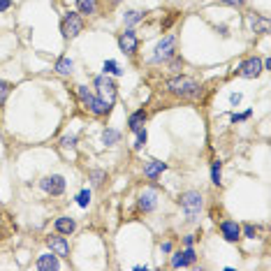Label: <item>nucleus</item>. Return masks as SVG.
Returning a JSON list of instances; mask_svg holds the SVG:
<instances>
[{"instance_id": "obj_28", "label": "nucleus", "mask_w": 271, "mask_h": 271, "mask_svg": "<svg viewBox=\"0 0 271 271\" xmlns=\"http://www.w3.org/2000/svg\"><path fill=\"white\" fill-rule=\"evenodd\" d=\"M10 93H12V84H7V82H3V79H0V102H5Z\"/></svg>"}, {"instance_id": "obj_20", "label": "nucleus", "mask_w": 271, "mask_h": 271, "mask_svg": "<svg viewBox=\"0 0 271 271\" xmlns=\"http://www.w3.org/2000/svg\"><path fill=\"white\" fill-rule=\"evenodd\" d=\"M250 26H253V30L257 35H266V33H269V23H266V19H262L260 14H250Z\"/></svg>"}, {"instance_id": "obj_24", "label": "nucleus", "mask_w": 271, "mask_h": 271, "mask_svg": "<svg viewBox=\"0 0 271 271\" xmlns=\"http://www.w3.org/2000/svg\"><path fill=\"white\" fill-rule=\"evenodd\" d=\"M211 183L220 185L222 183V163L220 160H213L211 163Z\"/></svg>"}, {"instance_id": "obj_14", "label": "nucleus", "mask_w": 271, "mask_h": 271, "mask_svg": "<svg viewBox=\"0 0 271 271\" xmlns=\"http://www.w3.org/2000/svg\"><path fill=\"white\" fill-rule=\"evenodd\" d=\"M35 269L37 271H56L60 269V260L56 253H44L37 257V262H35Z\"/></svg>"}, {"instance_id": "obj_23", "label": "nucleus", "mask_w": 271, "mask_h": 271, "mask_svg": "<svg viewBox=\"0 0 271 271\" xmlns=\"http://www.w3.org/2000/svg\"><path fill=\"white\" fill-rule=\"evenodd\" d=\"M102 72L109 74V76H123V70H121V65L116 63V60H104Z\"/></svg>"}, {"instance_id": "obj_17", "label": "nucleus", "mask_w": 271, "mask_h": 271, "mask_svg": "<svg viewBox=\"0 0 271 271\" xmlns=\"http://www.w3.org/2000/svg\"><path fill=\"white\" fill-rule=\"evenodd\" d=\"M165 169H167V163H163V160H148V163L144 165V176H146V179H158Z\"/></svg>"}, {"instance_id": "obj_18", "label": "nucleus", "mask_w": 271, "mask_h": 271, "mask_svg": "<svg viewBox=\"0 0 271 271\" xmlns=\"http://www.w3.org/2000/svg\"><path fill=\"white\" fill-rule=\"evenodd\" d=\"M54 70H56V74H60V76H70L72 72H74V60H72L70 56H60V58L56 60Z\"/></svg>"}, {"instance_id": "obj_22", "label": "nucleus", "mask_w": 271, "mask_h": 271, "mask_svg": "<svg viewBox=\"0 0 271 271\" xmlns=\"http://www.w3.org/2000/svg\"><path fill=\"white\" fill-rule=\"evenodd\" d=\"M121 141V132L114 130V128H107V130L102 132V144L104 146H114V144H119Z\"/></svg>"}, {"instance_id": "obj_37", "label": "nucleus", "mask_w": 271, "mask_h": 271, "mask_svg": "<svg viewBox=\"0 0 271 271\" xmlns=\"http://www.w3.org/2000/svg\"><path fill=\"white\" fill-rule=\"evenodd\" d=\"M135 271H148V266H146V264H137Z\"/></svg>"}, {"instance_id": "obj_10", "label": "nucleus", "mask_w": 271, "mask_h": 271, "mask_svg": "<svg viewBox=\"0 0 271 271\" xmlns=\"http://www.w3.org/2000/svg\"><path fill=\"white\" fill-rule=\"evenodd\" d=\"M197 262V255H195V250H192V246H188L185 250H179V253H174L172 255V269H185V266H190V264H195Z\"/></svg>"}, {"instance_id": "obj_29", "label": "nucleus", "mask_w": 271, "mask_h": 271, "mask_svg": "<svg viewBox=\"0 0 271 271\" xmlns=\"http://www.w3.org/2000/svg\"><path fill=\"white\" fill-rule=\"evenodd\" d=\"M241 237L255 239V237H257V227H255V225H244V227H241Z\"/></svg>"}, {"instance_id": "obj_36", "label": "nucleus", "mask_w": 271, "mask_h": 271, "mask_svg": "<svg viewBox=\"0 0 271 271\" xmlns=\"http://www.w3.org/2000/svg\"><path fill=\"white\" fill-rule=\"evenodd\" d=\"M160 250H163V253H172V244H169V241H165V244L160 246Z\"/></svg>"}, {"instance_id": "obj_9", "label": "nucleus", "mask_w": 271, "mask_h": 271, "mask_svg": "<svg viewBox=\"0 0 271 271\" xmlns=\"http://www.w3.org/2000/svg\"><path fill=\"white\" fill-rule=\"evenodd\" d=\"M119 49L123 51L125 56H135L137 49H139V37L132 28H125L123 33L119 35Z\"/></svg>"}, {"instance_id": "obj_31", "label": "nucleus", "mask_w": 271, "mask_h": 271, "mask_svg": "<svg viewBox=\"0 0 271 271\" xmlns=\"http://www.w3.org/2000/svg\"><path fill=\"white\" fill-rule=\"evenodd\" d=\"M74 144H76V135H65V137H63V139H60V146H74Z\"/></svg>"}, {"instance_id": "obj_5", "label": "nucleus", "mask_w": 271, "mask_h": 271, "mask_svg": "<svg viewBox=\"0 0 271 271\" xmlns=\"http://www.w3.org/2000/svg\"><path fill=\"white\" fill-rule=\"evenodd\" d=\"M176 56V35H165L160 42L156 44V51L151 56V63H167L169 58Z\"/></svg>"}, {"instance_id": "obj_1", "label": "nucleus", "mask_w": 271, "mask_h": 271, "mask_svg": "<svg viewBox=\"0 0 271 271\" xmlns=\"http://www.w3.org/2000/svg\"><path fill=\"white\" fill-rule=\"evenodd\" d=\"M167 91L172 95H176V98H197L202 93V84L197 79H192V76L179 74L167 79Z\"/></svg>"}, {"instance_id": "obj_35", "label": "nucleus", "mask_w": 271, "mask_h": 271, "mask_svg": "<svg viewBox=\"0 0 271 271\" xmlns=\"http://www.w3.org/2000/svg\"><path fill=\"white\" fill-rule=\"evenodd\" d=\"M12 7V0H0V12H7Z\"/></svg>"}, {"instance_id": "obj_25", "label": "nucleus", "mask_w": 271, "mask_h": 271, "mask_svg": "<svg viewBox=\"0 0 271 271\" xmlns=\"http://www.w3.org/2000/svg\"><path fill=\"white\" fill-rule=\"evenodd\" d=\"M135 135H137V139H135V151H141V148L146 146V141H148V132H146V128H139V130H137Z\"/></svg>"}, {"instance_id": "obj_13", "label": "nucleus", "mask_w": 271, "mask_h": 271, "mask_svg": "<svg viewBox=\"0 0 271 271\" xmlns=\"http://www.w3.org/2000/svg\"><path fill=\"white\" fill-rule=\"evenodd\" d=\"M137 206H139V211L151 213L153 209L158 206V190L146 188V190H144V192L139 195V202H137Z\"/></svg>"}, {"instance_id": "obj_3", "label": "nucleus", "mask_w": 271, "mask_h": 271, "mask_svg": "<svg viewBox=\"0 0 271 271\" xmlns=\"http://www.w3.org/2000/svg\"><path fill=\"white\" fill-rule=\"evenodd\" d=\"M179 202H181V209H183L188 222H197V216H200L202 206H204V197H202L200 190H185V192H181Z\"/></svg>"}, {"instance_id": "obj_15", "label": "nucleus", "mask_w": 271, "mask_h": 271, "mask_svg": "<svg viewBox=\"0 0 271 271\" xmlns=\"http://www.w3.org/2000/svg\"><path fill=\"white\" fill-rule=\"evenodd\" d=\"M54 229L58 234H63V237H70V234L76 229V220L72 216H58L54 222Z\"/></svg>"}, {"instance_id": "obj_33", "label": "nucleus", "mask_w": 271, "mask_h": 271, "mask_svg": "<svg viewBox=\"0 0 271 271\" xmlns=\"http://www.w3.org/2000/svg\"><path fill=\"white\" fill-rule=\"evenodd\" d=\"M220 3H225V5H232V7H244L246 0H220Z\"/></svg>"}, {"instance_id": "obj_38", "label": "nucleus", "mask_w": 271, "mask_h": 271, "mask_svg": "<svg viewBox=\"0 0 271 271\" xmlns=\"http://www.w3.org/2000/svg\"><path fill=\"white\" fill-rule=\"evenodd\" d=\"M114 3H123V0H114Z\"/></svg>"}, {"instance_id": "obj_6", "label": "nucleus", "mask_w": 271, "mask_h": 271, "mask_svg": "<svg viewBox=\"0 0 271 271\" xmlns=\"http://www.w3.org/2000/svg\"><path fill=\"white\" fill-rule=\"evenodd\" d=\"M65 185H67V181H65L63 174H49V176H44V179L40 181V188H42L47 195H51V197L63 195V192H65Z\"/></svg>"}, {"instance_id": "obj_21", "label": "nucleus", "mask_w": 271, "mask_h": 271, "mask_svg": "<svg viewBox=\"0 0 271 271\" xmlns=\"http://www.w3.org/2000/svg\"><path fill=\"white\" fill-rule=\"evenodd\" d=\"M123 21H125V28L137 26L139 21H144V12H139V10H128V12L123 14Z\"/></svg>"}, {"instance_id": "obj_16", "label": "nucleus", "mask_w": 271, "mask_h": 271, "mask_svg": "<svg viewBox=\"0 0 271 271\" xmlns=\"http://www.w3.org/2000/svg\"><path fill=\"white\" fill-rule=\"evenodd\" d=\"M146 119H148L146 109H137V111H132L130 119H128V130H130V132H137L139 128H144Z\"/></svg>"}, {"instance_id": "obj_11", "label": "nucleus", "mask_w": 271, "mask_h": 271, "mask_svg": "<svg viewBox=\"0 0 271 271\" xmlns=\"http://www.w3.org/2000/svg\"><path fill=\"white\" fill-rule=\"evenodd\" d=\"M220 237L227 241V244H237L241 239V225L237 220H220Z\"/></svg>"}, {"instance_id": "obj_8", "label": "nucleus", "mask_w": 271, "mask_h": 271, "mask_svg": "<svg viewBox=\"0 0 271 271\" xmlns=\"http://www.w3.org/2000/svg\"><path fill=\"white\" fill-rule=\"evenodd\" d=\"M262 60L257 58V56H250V58L241 60L237 65V74L239 76H244V79H255V76H260L262 74Z\"/></svg>"}, {"instance_id": "obj_34", "label": "nucleus", "mask_w": 271, "mask_h": 271, "mask_svg": "<svg viewBox=\"0 0 271 271\" xmlns=\"http://www.w3.org/2000/svg\"><path fill=\"white\" fill-rule=\"evenodd\" d=\"M183 246L188 248V246H195V234H185L183 237Z\"/></svg>"}, {"instance_id": "obj_19", "label": "nucleus", "mask_w": 271, "mask_h": 271, "mask_svg": "<svg viewBox=\"0 0 271 271\" xmlns=\"http://www.w3.org/2000/svg\"><path fill=\"white\" fill-rule=\"evenodd\" d=\"M76 12H79L82 17L98 14V0H76Z\"/></svg>"}, {"instance_id": "obj_32", "label": "nucleus", "mask_w": 271, "mask_h": 271, "mask_svg": "<svg viewBox=\"0 0 271 271\" xmlns=\"http://www.w3.org/2000/svg\"><path fill=\"white\" fill-rule=\"evenodd\" d=\"M229 104L239 107V104H241V93H232V95H229Z\"/></svg>"}, {"instance_id": "obj_4", "label": "nucleus", "mask_w": 271, "mask_h": 271, "mask_svg": "<svg viewBox=\"0 0 271 271\" xmlns=\"http://www.w3.org/2000/svg\"><path fill=\"white\" fill-rule=\"evenodd\" d=\"M60 33H63L65 40H74L84 33V19L76 10L65 12V17H63V21H60Z\"/></svg>"}, {"instance_id": "obj_2", "label": "nucleus", "mask_w": 271, "mask_h": 271, "mask_svg": "<svg viewBox=\"0 0 271 271\" xmlns=\"http://www.w3.org/2000/svg\"><path fill=\"white\" fill-rule=\"evenodd\" d=\"M76 95H79L82 104L91 111L93 116H107L109 111H111V104H109L107 100H102L100 95H93L86 86H76Z\"/></svg>"}, {"instance_id": "obj_26", "label": "nucleus", "mask_w": 271, "mask_h": 271, "mask_svg": "<svg viewBox=\"0 0 271 271\" xmlns=\"http://www.w3.org/2000/svg\"><path fill=\"white\" fill-rule=\"evenodd\" d=\"M91 200H93V192L88 188H84V190H79V195H76V204L82 206V209H88V204H91Z\"/></svg>"}, {"instance_id": "obj_12", "label": "nucleus", "mask_w": 271, "mask_h": 271, "mask_svg": "<svg viewBox=\"0 0 271 271\" xmlns=\"http://www.w3.org/2000/svg\"><path fill=\"white\" fill-rule=\"evenodd\" d=\"M47 246L51 253H56L58 257H70V241L65 237H47Z\"/></svg>"}, {"instance_id": "obj_27", "label": "nucleus", "mask_w": 271, "mask_h": 271, "mask_svg": "<svg viewBox=\"0 0 271 271\" xmlns=\"http://www.w3.org/2000/svg\"><path fill=\"white\" fill-rule=\"evenodd\" d=\"M107 181V172L104 169H93L91 172V183L93 185H102Z\"/></svg>"}, {"instance_id": "obj_30", "label": "nucleus", "mask_w": 271, "mask_h": 271, "mask_svg": "<svg viewBox=\"0 0 271 271\" xmlns=\"http://www.w3.org/2000/svg\"><path fill=\"white\" fill-rule=\"evenodd\" d=\"M250 116H253V109H248V111H244V114H232L229 121H232V123H241V121H248Z\"/></svg>"}, {"instance_id": "obj_7", "label": "nucleus", "mask_w": 271, "mask_h": 271, "mask_svg": "<svg viewBox=\"0 0 271 271\" xmlns=\"http://www.w3.org/2000/svg\"><path fill=\"white\" fill-rule=\"evenodd\" d=\"M95 88H98V95L102 100H107L109 104H114V100H116V82L111 79L109 74H100V76H95Z\"/></svg>"}]
</instances>
